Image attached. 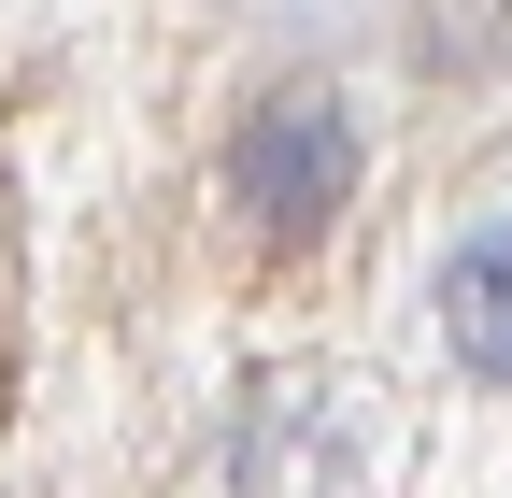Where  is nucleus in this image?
Wrapping results in <instances>:
<instances>
[{
    "instance_id": "1",
    "label": "nucleus",
    "mask_w": 512,
    "mask_h": 498,
    "mask_svg": "<svg viewBox=\"0 0 512 498\" xmlns=\"http://www.w3.org/2000/svg\"><path fill=\"white\" fill-rule=\"evenodd\" d=\"M356 171H370V129H356V100L328 86H271L228 129V214L256 242H313L342 200H356Z\"/></svg>"
},
{
    "instance_id": "2",
    "label": "nucleus",
    "mask_w": 512,
    "mask_h": 498,
    "mask_svg": "<svg viewBox=\"0 0 512 498\" xmlns=\"http://www.w3.org/2000/svg\"><path fill=\"white\" fill-rule=\"evenodd\" d=\"M427 314H441V342H456V370L512 385V200L456 228V257L427 271Z\"/></svg>"
}]
</instances>
